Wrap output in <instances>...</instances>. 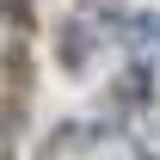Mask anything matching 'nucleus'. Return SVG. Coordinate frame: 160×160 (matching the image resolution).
<instances>
[{"label":"nucleus","mask_w":160,"mask_h":160,"mask_svg":"<svg viewBox=\"0 0 160 160\" xmlns=\"http://www.w3.org/2000/svg\"><path fill=\"white\" fill-rule=\"evenodd\" d=\"M25 99H31V62H25V49L12 43V49H6V123H19Z\"/></svg>","instance_id":"f257e3e1"}]
</instances>
